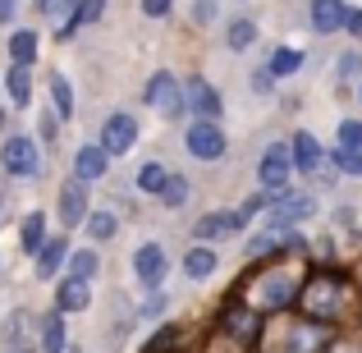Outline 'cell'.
I'll return each mask as SVG.
<instances>
[{"label":"cell","mask_w":362,"mask_h":353,"mask_svg":"<svg viewBox=\"0 0 362 353\" xmlns=\"http://www.w3.org/2000/svg\"><path fill=\"white\" fill-rule=\"evenodd\" d=\"M339 147H344V151H362V124L358 120L339 124Z\"/></svg>","instance_id":"obj_32"},{"label":"cell","mask_w":362,"mask_h":353,"mask_svg":"<svg viewBox=\"0 0 362 353\" xmlns=\"http://www.w3.org/2000/svg\"><path fill=\"white\" fill-rule=\"evenodd\" d=\"M69 275H74V280H92V275H97V253H88V248L74 253L69 257Z\"/></svg>","instance_id":"obj_28"},{"label":"cell","mask_w":362,"mask_h":353,"mask_svg":"<svg viewBox=\"0 0 362 353\" xmlns=\"http://www.w3.org/2000/svg\"><path fill=\"white\" fill-rule=\"evenodd\" d=\"M170 9V0H142V14H151V18H160Z\"/></svg>","instance_id":"obj_36"},{"label":"cell","mask_w":362,"mask_h":353,"mask_svg":"<svg viewBox=\"0 0 362 353\" xmlns=\"http://www.w3.org/2000/svg\"><path fill=\"white\" fill-rule=\"evenodd\" d=\"M225 330L252 345V340L262 335V312H257V308H239V303H234V308H225Z\"/></svg>","instance_id":"obj_12"},{"label":"cell","mask_w":362,"mask_h":353,"mask_svg":"<svg viewBox=\"0 0 362 353\" xmlns=\"http://www.w3.org/2000/svg\"><path fill=\"white\" fill-rule=\"evenodd\" d=\"M133 138H138V124L129 115H110L106 129H101V147H106L110 156H124V151L133 147Z\"/></svg>","instance_id":"obj_9"},{"label":"cell","mask_w":362,"mask_h":353,"mask_svg":"<svg viewBox=\"0 0 362 353\" xmlns=\"http://www.w3.org/2000/svg\"><path fill=\"white\" fill-rule=\"evenodd\" d=\"M312 212H317V202H312V197H280V202H271V212H266V221H271L275 230H289V225L308 221Z\"/></svg>","instance_id":"obj_7"},{"label":"cell","mask_w":362,"mask_h":353,"mask_svg":"<svg viewBox=\"0 0 362 353\" xmlns=\"http://www.w3.org/2000/svg\"><path fill=\"white\" fill-rule=\"evenodd\" d=\"M5 18H14V0H0V23Z\"/></svg>","instance_id":"obj_39"},{"label":"cell","mask_w":362,"mask_h":353,"mask_svg":"<svg viewBox=\"0 0 362 353\" xmlns=\"http://www.w3.org/2000/svg\"><path fill=\"white\" fill-rule=\"evenodd\" d=\"M335 166L344 170V175H362V151H344V147H339L335 151Z\"/></svg>","instance_id":"obj_33"},{"label":"cell","mask_w":362,"mask_h":353,"mask_svg":"<svg viewBox=\"0 0 362 353\" xmlns=\"http://www.w3.org/2000/svg\"><path fill=\"white\" fill-rule=\"evenodd\" d=\"M349 33H354V37H362V9H349Z\"/></svg>","instance_id":"obj_37"},{"label":"cell","mask_w":362,"mask_h":353,"mask_svg":"<svg viewBox=\"0 0 362 353\" xmlns=\"http://www.w3.org/2000/svg\"><path fill=\"white\" fill-rule=\"evenodd\" d=\"M289 170H293V151L289 147H271L262 156V166H257V179H262V188H284L289 184Z\"/></svg>","instance_id":"obj_6"},{"label":"cell","mask_w":362,"mask_h":353,"mask_svg":"<svg viewBox=\"0 0 362 353\" xmlns=\"http://www.w3.org/2000/svg\"><path fill=\"white\" fill-rule=\"evenodd\" d=\"M64 312H46L42 317V353H64Z\"/></svg>","instance_id":"obj_17"},{"label":"cell","mask_w":362,"mask_h":353,"mask_svg":"<svg viewBox=\"0 0 362 353\" xmlns=\"http://www.w3.org/2000/svg\"><path fill=\"white\" fill-rule=\"evenodd\" d=\"M106 161H110V151L106 147H78V156H74V179H101L106 175Z\"/></svg>","instance_id":"obj_14"},{"label":"cell","mask_w":362,"mask_h":353,"mask_svg":"<svg viewBox=\"0 0 362 353\" xmlns=\"http://www.w3.org/2000/svg\"><path fill=\"white\" fill-rule=\"evenodd\" d=\"M9 55H14V64H33L37 60V33H14L9 37Z\"/></svg>","instance_id":"obj_25"},{"label":"cell","mask_w":362,"mask_h":353,"mask_svg":"<svg viewBox=\"0 0 362 353\" xmlns=\"http://www.w3.org/2000/svg\"><path fill=\"white\" fill-rule=\"evenodd\" d=\"M184 271L193 275V280H206V275L216 271V253L211 248H188L184 253Z\"/></svg>","instance_id":"obj_20"},{"label":"cell","mask_w":362,"mask_h":353,"mask_svg":"<svg viewBox=\"0 0 362 353\" xmlns=\"http://www.w3.org/2000/svg\"><path fill=\"white\" fill-rule=\"evenodd\" d=\"M51 97H55V115H74V92L64 74H51Z\"/></svg>","instance_id":"obj_27"},{"label":"cell","mask_w":362,"mask_h":353,"mask_svg":"<svg viewBox=\"0 0 362 353\" xmlns=\"http://www.w3.org/2000/svg\"><path fill=\"white\" fill-rule=\"evenodd\" d=\"M289 151H293V166H298V170H317L321 166V147H317L312 133H298V138L289 142Z\"/></svg>","instance_id":"obj_18"},{"label":"cell","mask_w":362,"mask_h":353,"mask_svg":"<svg viewBox=\"0 0 362 353\" xmlns=\"http://www.w3.org/2000/svg\"><path fill=\"white\" fill-rule=\"evenodd\" d=\"M60 221L64 225L88 221V188H83V179H69V184L60 188Z\"/></svg>","instance_id":"obj_10"},{"label":"cell","mask_w":362,"mask_h":353,"mask_svg":"<svg viewBox=\"0 0 362 353\" xmlns=\"http://www.w3.org/2000/svg\"><path fill=\"white\" fill-rule=\"evenodd\" d=\"M289 345H293V353H317V349H326V335H321L312 321H303V326H293Z\"/></svg>","instance_id":"obj_21"},{"label":"cell","mask_w":362,"mask_h":353,"mask_svg":"<svg viewBox=\"0 0 362 353\" xmlns=\"http://www.w3.org/2000/svg\"><path fill=\"white\" fill-rule=\"evenodd\" d=\"M37 5H51V0H37Z\"/></svg>","instance_id":"obj_40"},{"label":"cell","mask_w":362,"mask_h":353,"mask_svg":"<svg viewBox=\"0 0 362 353\" xmlns=\"http://www.w3.org/2000/svg\"><path fill=\"white\" fill-rule=\"evenodd\" d=\"M88 299H92L88 280H74V275H69V280L60 284V294H55V308H60V312H83V308H88Z\"/></svg>","instance_id":"obj_15"},{"label":"cell","mask_w":362,"mask_h":353,"mask_svg":"<svg viewBox=\"0 0 362 353\" xmlns=\"http://www.w3.org/2000/svg\"><path fill=\"white\" fill-rule=\"evenodd\" d=\"M0 124H5V115H0Z\"/></svg>","instance_id":"obj_41"},{"label":"cell","mask_w":362,"mask_h":353,"mask_svg":"<svg viewBox=\"0 0 362 353\" xmlns=\"http://www.w3.org/2000/svg\"><path fill=\"white\" fill-rule=\"evenodd\" d=\"M115 216H110V212H92L88 216V230H92V238H110V234H115Z\"/></svg>","instance_id":"obj_31"},{"label":"cell","mask_w":362,"mask_h":353,"mask_svg":"<svg viewBox=\"0 0 362 353\" xmlns=\"http://www.w3.org/2000/svg\"><path fill=\"white\" fill-rule=\"evenodd\" d=\"M349 23V9L344 0H312V28L317 33H335V28Z\"/></svg>","instance_id":"obj_13"},{"label":"cell","mask_w":362,"mask_h":353,"mask_svg":"<svg viewBox=\"0 0 362 353\" xmlns=\"http://www.w3.org/2000/svg\"><path fill=\"white\" fill-rule=\"evenodd\" d=\"M18 238H23V253H42L51 238H46V216L42 212H33V216H23V230H18Z\"/></svg>","instance_id":"obj_16"},{"label":"cell","mask_w":362,"mask_h":353,"mask_svg":"<svg viewBox=\"0 0 362 353\" xmlns=\"http://www.w3.org/2000/svg\"><path fill=\"white\" fill-rule=\"evenodd\" d=\"M142 97H147L151 110H160V115H170V120L184 110V88H179L175 74H151V83H147V92H142Z\"/></svg>","instance_id":"obj_4"},{"label":"cell","mask_w":362,"mask_h":353,"mask_svg":"<svg viewBox=\"0 0 362 353\" xmlns=\"http://www.w3.org/2000/svg\"><path fill=\"white\" fill-rule=\"evenodd\" d=\"M160 202H165V207H184V202H188V179L170 175V184H165V193H160Z\"/></svg>","instance_id":"obj_30"},{"label":"cell","mask_w":362,"mask_h":353,"mask_svg":"<svg viewBox=\"0 0 362 353\" xmlns=\"http://www.w3.org/2000/svg\"><path fill=\"white\" fill-rule=\"evenodd\" d=\"M184 101H188V106H193L202 120H216V115H221V97H216V88H211L206 79H188Z\"/></svg>","instance_id":"obj_11"},{"label":"cell","mask_w":362,"mask_h":353,"mask_svg":"<svg viewBox=\"0 0 362 353\" xmlns=\"http://www.w3.org/2000/svg\"><path fill=\"white\" fill-rule=\"evenodd\" d=\"M0 166H5L9 175H18V179L37 175V170H42V156H37V142H33V138H9L5 147H0Z\"/></svg>","instance_id":"obj_5"},{"label":"cell","mask_w":362,"mask_h":353,"mask_svg":"<svg viewBox=\"0 0 362 353\" xmlns=\"http://www.w3.org/2000/svg\"><path fill=\"white\" fill-rule=\"evenodd\" d=\"M247 294H252L257 312H280V308H289V303H298V294H303V275H298V271H289V266H280V271L257 275V280L247 284Z\"/></svg>","instance_id":"obj_1"},{"label":"cell","mask_w":362,"mask_h":353,"mask_svg":"<svg viewBox=\"0 0 362 353\" xmlns=\"http://www.w3.org/2000/svg\"><path fill=\"white\" fill-rule=\"evenodd\" d=\"M133 271H138V280L147 284V289H156V284L165 280V253H160V243H142L138 253H133Z\"/></svg>","instance_id":"obj_8"},{"label":"cell","mask_w":362,"mask_h":353,"mask_svg":"<svg viewBox=\"0 0 362 353\" xmlns=\"http://www.w3.org/2000/svg\"><path fill=\"white\" fill-rule=\"evenodd\" d=\"M339 303H344V284H339L335 275H312L298 294V308H303L308 321H330L339 312Z\"/></svg>","instance_id":"obj_2"},{"label":"cell","mask_w":362,"mask_h":353,"mask_svg":"<svg viewBox=\"0 0 362 353\" xmlns=\"http://www.w3.org/2000/svg\"><path fill=\"white\" fill-rule=\"evenodd\" d=\"M358 97H362V88H358Z\"/></svg>","instance_id":"obj_42"},{"label":"cell","mask_w":362,"mask_h":353,"mask_svg":"<svg viewBox=\"0 0 362 353\" xmlns=\"http://www.w3.org/2000/svg\"><path fill=\"white\" fill-rule=\"evenodd\" d=\"M60 262H64V238H51V243L37 253V275H42V280H46V275H55V266H60Z\"/></svg>","instance_id":"obj_26"},{"label":"cell","mask_w":362,"mask_h":353,"mask_svg":"<svg viewBox=\"0 0 362 353\" xmlns=\"http://www.w3.org/2000/svg\"><path fill=\"white\" fill-rule=\"evenodd\" d=\"M252 88H257V92H271V88H275V74H271V69H257V74H252Z\"/></svg>","instance_id":"obj_35"},{"label":"cell","mask_w":362,"mask_h":353,"mask_svg":"<svg viewBox=\"0 0 362 353\" xmlns=\"http://www.w3.org/2000/svg\"><path fill=\"white\" fill-rule=\"evenodd\" d=\"M5 88H9V101H14V106H28L33 83H28V69H23V64H14V69L5 74Z\"/></svg>","instance_id":"obj_22"},{"label":"cell","mask_w":362,"mask_h":353,"mask_svg":"<svg viewBox=\"0 0 362 353\" xmlns=\"http://www.w3.org/2000/svg\"><path fill=\"white\" fill-rule=\"evenodd\" d=\"M252 37H257V23H252V18H234V23H230V46H234V51L252 46Z\"/></svg>","instance_id":"obj_29"},{"label":"cell","mask_w":362,"mask_h":353,"mask_svg":"<svg viewBox=\"0 0 362 353\" xmlns=\"http://www.w3.org/2000/svg\"><path fill=\"white\" fill-rule=\"evenodd\" d=\"M239 225H243V216H239V212H216V216H206V221H197V238L230 234V230H239Z\"/></svg>","instance_id":"obj_19"},{"label":"cell","mask_w":362,"mask_h":353,"mask_svg":"<svg viewBox=\"0 0 362 353\" xmlns=\"http://www.w3.org/2000/svg\"><path fill=\"white\" fill-rule=\"evenodd\" d=\"M321 353H362V349H358V345H326Z\"/></svg>","instance_id":"obj_38"},{"label":"cell","mask_w":362,"mask_h":353,"mask_svg":"<svg viewBox=\"0 0 362 353\" xmlns=\"http://www.w3.org/2000/svg\"><path fill=\"white\" fill-rule=\"evenodd\" d=\"M101 9H106V0H83V5L74 9V18H78V23H97Z\"/></svg>","instance_id":"obj_34"},{"label":"cell","mask_w":362,"mask_h":353,"mask_svg":"<svg viewBox=\"0 0 362 353\" xmlns=\"http://www.w3.org/2000/svg\"><path fill=\"white\" fill-rule=\"evenodd\" d=\"M303 69V51H293V46H280V51L271 55V74L275 79H289V74Z\"/></svg>","instance_id":"obj_24"},{"label":"cell","mask_w":362,"mask_h":353,"mask_svg":"<svg viewBox=\"0 0 362 353\" xmlns=\"http://www.w3.org/2000/svg\"><path fill=\"white\" fill-rule=\"evenodd\" d=\"M184 142H188V151H193L197 161H216V156H225V129H221L216 120H197V124H188Z\"/></svg>","instance_id":"obj_3"},{"label":"cell","mask_w":362,"mask_h":353,"mask_svg":"<svg viewBox=\"0 0 362 353\" xmlns=\"http://www.w3.org/2000/svg\"><path fill=\"white\" fill-rule=\"evenodd\" d=\"M165 184H170V175H165L160 161H147V166L138 170V188L142 193H165Z\"/></svg>","instance_id":"obj_23"}]
</instances>
